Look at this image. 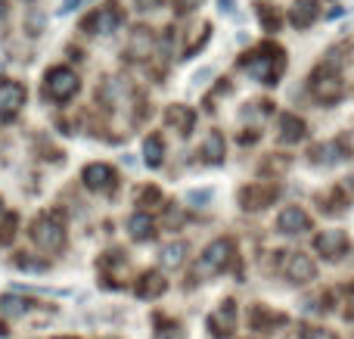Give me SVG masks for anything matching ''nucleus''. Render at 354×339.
Returning a JSON list of instances; mask_svg holds the SVG:
<instances>
[{"mask_svg":"<svg viewBox=\"0 0 354 339\" xmlns=\"http://www.w3.org/2000/svg\"><path fill=\"white\" fill-rule=\"evenodd\" d=\"M44 87H47V97L50 100H59V103H66V100H72L75 93H78V75L72 72V68L66 66H56L47 72V81H44Z\"/></svg>","mask_w":354,"mask_h":339,"instance_id":"obj_2","label":"nucleus"},{"mask_svg":"<svg viewBox=\"0 0 354 339\" xmlns=\"http://www.w3.org/2000/svg\"><path fill=\"white\" fill-rule=\"evenodd\" d=\"M243 68H245V72H249L255 81H264V84H277V78H280V72H283V50L274 47V44H268L264 50L252 53L249 59L243 62Z\"/></svg>","mask_w":354,"mask_h":339,"instance_id":"obj_1","label":"nucleus"},{"mask_svg":"<svg viewBox=\"0 0 354 339\" xmlns=\"http://www.w3.org/2000/svg\"><path fill=\"white\" fill-rule=\"evenodd\" d=\"M78 3H81V0H62L59 12H72V10H78Z\"/></svg>","mask_w":354,"mask_h":339,"instance_id":"obj_28","label":"nucleus"},{"mask_svg":"<svg viewBox=\"0 0 354 339\" xmlns=\"http://www.w3.org/2000/svg\"><path fill=\"white\" fill-rule=\"evenodd\" d=\"M205 159L208 162H221L224 159V137L218 134V131H212L205 140Z\"/></svg>","mask_w":354,"mask_h":339,"instance_id":"obj_22","label":"nucleus"},{"mask_svg":"<svg viewBox=\"0 0 354 339\" xmlns=\"http://www.w3.org/2000/svg\"><path fill=\"white\" fill-rule=\"evenodd\" d=\"M314 249H317L324 259H342L345 249H348V237H345V230H324V234H317V240H314Z\"/></svg>","mask_w":354,"mask_h":339,"instance_id":"obj_8","label":"nucleus"},{"mask_svg":"<svg viewBox=\"0 0 354 339\" xmlns=\"http://www.w3.org/2000/svg\"><path fill=\"white\" fill-rule=\"evenodd\" d=\"M174 3L180 12H189V10H196V6H202V0H174Z\"/></svg>","mask_w":354,"mask_h":339,"instance_id":"obj_27","label":"nucleus"},{"mask_svg":"<svg viewBox=\"0 0 354 339\" xmlns=\"http://www.w3.org/2000/svg\"><path fill=\"white\" fill-rule=\"evenodd\" d=\"M143 156H147V165L149 168H159L162 159H165V143H162V137H147L143 140Z\"/></svg>","mask_w":354,"mask_h":339,"instance_id":"obj_16","label":"nucleus"},{"mask_svg":"<svg viewBox=\"0 0 354 339\" xmlns=\"http://www.w3.org/2000/svg\"><path fill=\"white\" fill-rule=\"evenodd\" d=\"M317 16V10H314V0H295V6L289 10V19H292V25H308L311 19Z\"/></svg>","mask_w":354,"mask_h":339,"instance_id":"obj_19","label":"nucleus"},{"mask_svg":"<svg viewBox=\"0 0 354 339\" xmlns=\"http://www.w3.org/2000/svg\"><path fill=\"white\" fill-rule=\"evenodd\" d=\"M274 196H277V190H264L261 193V187H245L239 199H243V209L252 212V209H264V205H268Z\"/></svg>","mask_w":354,"mask_h":339,"instance_id":"obj_14","label":"nucleus"},{"mask_svg":"<svg viewBox=\"0 0 354 339\" xmlns=\"http://www.w3.org/2000/svg\"><path fill=\"white\" fill-rule=\"evenodd\" d=\"M25 311H28V302H22V299H12V296L0 299V318H19Z\"/></svg>","mask_w":354,"mask_h":339,"instance_id":"obj_23","label":"nucleus"},{"mask_svg":"<svg viewBox=\"0 0 354 339\" xmlns=\"http://www.w3.org/2000/svg\"><path fill=\"white\" fill-rule=\"evenodd\" d=\"M277 224H280L283 234H305V230H311V218H308L305 209H299V205H289V209L280 212V218H277Z\"/></svg>","mask_w":354,"mask_h":339,"instance_id":"obj_10","label":"nucleus"},{"mask_svg":"<svg viewBox=\"0 0 354 339\" xmlns=\"http://www.w3.org/2000/svg\"><path fill=\"white\" fill-rule=\"evenodd\" d=\"M280 128H283L280 137L286 143H295V140H301V137H305V122H301L299 116H289V112H286V116L280 118Z\"/></svg>","mask_w":354,"mask_h":339,"instance_id":"obj_15","label":"nucleus"},{"mask_svg":"<svg viewBox=\"0 0 354 339\" xmlns=\"http://www.w3.org/2000/svg\"><path fill=\"white\" fill-rule=\"evenodd\" d=\"M137 3H143L140 10H156V6H159V0H137Z\"/></svg>","mask_w":354,"mask_h":339,"instance_id":"obj_29","label":"nucleus"},{"mask_svg":"<svg viewBox=\"0 0 354 339\" xmlns=\"http://www.w3.org/2000/svg\"><path fill=\"white\" fill-rule=\"evenodd\" d=\"M128 228H131L134 240H149V237H153V218H149L147 212H137V215H131Z\"/></svg>","mask_w":354,"mask_h":339,"instance_id":"obj_17","label":"nucleus"},{"mask_svg":"<svg viewBox=\"0 0 354 339\" xmlns=\"http://www.w3.org/2000/svg\"><path fill=\"white\" fill-rule=\"evenodd\" d=\"M159 293H165V280H162L159 271H149L137 280V296L140 299H153V296H159Z\"/></svg>","mask_w":354,"mask_h":339,"instance_id":"obj_13","label":"nucleus"},{"mask_svg":"<svg viewBox=\"0 0 354 339\" xmlns=\"http://www.w3.org/2000/svg\"><path fill=\"white\" fill-rule=\"evenodd\" d=\"M0 215H3V203H0Z\"/></svg>","mask_w":354,"mask_h":339,"instance_id":"obj_31","label":"nucleus"},{"mask_svg":"<svg viewBox=\"0 0 354 339\" xmlns=\"http://www.w3.org/2000/svg\"><path fill=\"white\" fill-rule=\"evenodd\" d=\"M59 339H72V336H59Z\"/></svg>","mask_w":354,"mask_h":339,"instance_id":"obj_32","label":"nucleus"},{"mask_svg":"<svg viewBox=\"0 0 354 339\" xmlns=\"http://www.w3.org/2000/svg\"><path fill=\"white\" fill-rule=\"evenodd\" d=\"M187 199H189V203H208V199H212V193H208V190H189Z\"/></svg>","mask_w":354,"mask_h":339,"instance_id":"obj_26","label":"nucleus"},{"mask_svg":"<svg viewBox=\"0 0 354 339\" xmlns=\"http://www.w3.org/2000/svg\"><path fill=\"white\" fill-rule=\"evenodd\" d=\"M301 339H336L330 333V330H320V327H314V330H305V336Z\"/></svg>","mask_w":354,"mask_h":339,"instance_id":"obj_25","label":"nucleus"},{"mask_svg":"<svg viewBox=\"0 0 354 339\" xmlns=\"http://www.w3.org/2000/svg\"><path fill=\"white\" fill-rule=\"evenodd\" d=\"M81 178H84V187L87 190H112L115 187V172H112L106 162H93V165H87L84 172H81Z\"/></svg>","mask_w":354,"mask_h":339,"instance_id":"obj_7","label":"nucleus"},{"mask_svg":"<svg viewBox=\"0 0 354 339\" xmlns=\"http://www.w3.org/2000/svg\"><path fill=\"white\" fill-rule=\"evenodd\" d=\"M25 106V87L19 81H0V122H10Z\"/></svg>","mask_w":354,"mask_h":339,"instance_id":"obj_6","label":"nucleus"},{"mask_svg":"<svg viewBox=\"0 0 354 339\" xmlns=\"http://www.w3.org/2000/svg\"><path fill=\"white\" fill-rule=\"evenodd\" d=\"M122 19L124 16H122V10H118L115 3H106L84 22V31H91V35H112V31L122 25Z\"/></svg>","mask_w":354,"mask_h":339,"instance_id":"obj_5","label":"nucleus"},{"mask_svg":"<svg viewBox=\"0 0 354 339\" xmlns=\"http://www.w3.org/2000/svg\"><path fill=\"white\" fill-rule=\"evenodd\" d=\"M156 339H183V330L177 327V324H165V327H159Z\"/></svg>","mask_w":354,"mask_h":339,"instance_id":"obj_24","label":"nucleus"},{"mask_svg":"<svg viewBox=\"0 0 354 339\" xmlns=\"http://www.w3.org/2000/svg\"><path fill=\"white\" fill-rule=\"evenodd\" d=\"M0 16H3V0H0Z\"/></svg>","mask_w":354,"mask_h":339,"instance_id":"obj_30","label":"nucleus"},{"mask_svg":"<svg viewBox=\"0 0 354 339\" xmlns=\"http://www.w3.org/2000/svg\"><path fill=\"white\" fill-rule=\"evenodd\" d=\"M283 271H286V277L292 280V284H308V280L314 277V262L308 259L305 253H292L286 259V265H283Z\"/></svg>","mask_w":354,"mask_h":339,"instance_id":"obj_11","label":"nucleus"},{"mask_svg":"<svg viewBox=\"0 0 354 339\" xmlns=\"http://www.w3.org/2000/svg\"><path fill=\"white\" fill-rule=\"evenodd\" d=\"M208 330H214V336H230L236 330V305L224 302L218 311H212L208 318Z\"/></svg>","mask_w":354,"mask_h":339,"instance_id":"obj_12","label":"nucleus"},{"mask_svg":"<svg viewBox=\"0 0 354 339\" xmlns=\"http://www.w3.org/2000/svg\"><path fill=\"white\" fill-rule=\"evenodd\" d=\"M168 122L177 125V128H180V134H189V128H193L196 116L187 109V106H174V109H168Z\"/></svg>","mask_w":354,"mask_h":339,"instance_id":"obj_20","label":"nucleus"},{"mask_svg":"<svg viewBox=\"0 0 354 339\" xmlns=\"http://www.w3.org/2000/svg\"><path fill=\"white\" fill-rule=\"evenodd\" d=\"M230 262H233V243L230 240H214L212 246H205V253H202L199 271L202 274H221Z\"/></svg>","mask_w":354,"mask_h":339,"instance_id":"obj_4","label":"nucleus"},{"mask_svg":"<svg viewBox=\"0 0 354 339\" xmlns=\"http://www.w3.org/2000/svg\"><path fill=\"white\" fill-rule=\"evenodd\" d=\"M311 91H314V97H317V100L330 103V100H336L339 93H342V81H339L336 72L320 68V72H314V78H311Z\"/></svg>","mask_w":354,"mask_h":339,"instance_id":"obj_9","label":"nucleus"},{"mask_svg":"<svg viewBox=\"0 0 354 339\" xmlns=\"http://www.w3.org/2000/svg\"><path fill=\"white\" fill-rule=\"evenodd\" d=\"M183 259H187V243H168V246L162 249V265H165L168 271L180 268Z\"/></svg>","mask_w":354,"mask_h":339,"instance_id":"obj_18","label":"nucleus"},{"mask_svg":"<svg viewBox=\"0 0 354 339\" xmlns=\"http://www.w3.org/2000/svg\"><path fill=\"white\" fill-rule=\"evenodd\" d=\"M31 240H35L44 253H56V249H62V243H66V230H62V224L56 221V218L44 215L31 224Z\"/></svg>","mask_w":354,"mask_h":339,"instance_id":"obj_3","label":"nucleus"},{"mask_svg":"<svg viewBox=\"0 0 354 339\" xmlns=\"http://www.w3.org/2000/svg\"><path fill=\"white\" fill-rule=\"evenodd\" d=\"M345 147L342 143H336V140H330V143H324V147L317 149V156H320V165H333V162H339V159H345Z\"/></svg>","mask_w":354,"mask_h":339,"instance_id":"obj_21","label":"nucleus"}]
</instances>
